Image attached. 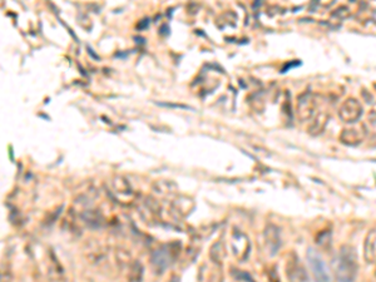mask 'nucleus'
<instances>
[{
	"label": "nucleus",
	"instance_id": "nucleus-2",
	"mask_svg": "<svg viewBox=\"0 0 376 282\" xmlns=\"http://www.w3.org/2000/svg\"><path fill=\"white\" fill-rule=\"evenodd\" d=\"M353 257H351L349 251H342L340 261H339V278L350 281L355 276V271H356V266L353 262Z\"/></svg>",
	"mask_w": 376,
	"mask_h": 282
},
{
	"label": "nucleus",
	"instance_id": "nucleus-3",
	"mask_svg": "<svg viewBox=\"0 0 376 282\" xmlns=\"http://www.w3.org/2000/svg\"><path fill=\"white\" fill-rule=\"evenodd\" d=\"M361 114H362V108L360 106V103L353 99H349L340 109V117L345 122L357 120Z\"/></svg>",
	"mask_w": 376,
	"mask_h": 282
},
{
	"label": "nucleus",
	"instance_id": "nucleus-1",
	"mask_svg": "<svg viewBox=\"0 0 376 282\" xmlns=\"http://www.w3.org/2000/svg\"><path fill=\"white\" fill-rule=\"evenodd\" d=\"M307 259L308 265L312 270L313 275L319 281H330V275L327 272V267L323 262L321 256L313 249H308L307 252Z\"/></svg>",
	"mask_w": 376,
	"mask_h": 282
}]
</instances>
